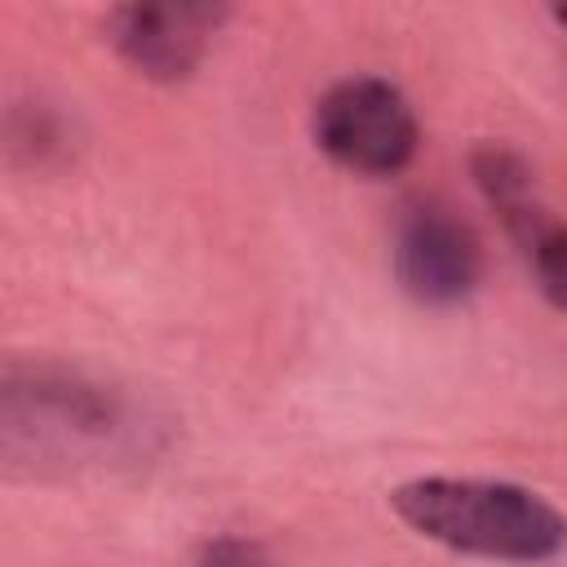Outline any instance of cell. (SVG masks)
<instances>
[{"label": "cell", "instance_id": "cell-1", "mask_svg": "<svg viewBox=\"0 0 567 567\" xmlns=\"http://www.w3.org/2000/svg\"><path fill=\"white\" fill-rule=\"evenodd\" d=\"M390 505L416 536L470 558L545 563L567 545V518L540 492L505 478L430 474L399 483Z\"/></svg>", "mask_w": 567, "mask_h": 567}, {"label": "cell", "instance_id": "cell-2", "mask_svg": "<svg viewBox=\"0 0 567 567\" xmlns=\"http://www.w3.org/2000/svg\"><path fill=\"white\" fill-rule=\"evenodd\" d=\"M315 142L332 164L359 177H390L412 164L421 128L408 97L390 80L350 75L319 97Z\"/></svg>", "mask_w": 567, "mask_h": 567}, {"label": "cell", "instance_id": "cell-3", "mask_svg": "<svg viewBox=\"0 0 567 567\" xmlns=\"http://www.w3.org/2000/svg\"><path fill=\"white\" fill-rule=\"evenodd\" d=\"M394 270L399 284L421 306H456L474 292L483 252L474 230L443 204H412L399 221L394 239Z\"/></svg>", "mask_w": 567, "mask_h": 567}, {"label": "cell", "instance_id": "cell-4", "mask_svg": "<svg viewBox=\"0 0 567 567\" xmlns=\"http://www.w3.org/2000/svg\"><path fill=\"white\" fill-rule=\"evenodd\" d=\"M226 9L221 4H120L106 13V35L115 44V53L146 80L173 84L186 80L208 40L217 35Z\"/></svg>", "mask_w": 567, "mask_h": 567}, {"label": "cell", "instance_id": "cell-5", "mask_svg": "<svg viewBox=\"0 0 567 567\" xmlns=\"http://www.w3.org/2000/svg\"><path fill=\"white\" fill-rule=\"evenodd\" d=\"M505 230L514 235L536 288L545 292L549 306L567 310V221H558L540 199L536 190H523L505 204H496Z\"/></svg>", "mask_w": 567, "mask_h": 567}, {"label": "cell", "instance_id": "cell-6", "mask_svg": "<svg viewBox=\"0 0 567 567\" xmlns=\"http://www.w3.org/2000/svg\"><path fill=\"white\" fill-rule=\"evenodd\" d=\"M195 567H270V558L261 554V545H252L244 536H217L199 549Z\"/></svg>", "mask_w": 567, "mask_h": 567}, {"label": "cell", "instance_id": "cell-7", "mask_svg": "<svg viewBox=\"0 0 567 567\" xmlns=\"http://www.w3.org/2000/svg\"><path fill=\"white\" fill-rule=\"evenodd\" d=\"M554 18H558V22L567 27V4H558V9H554Z\"/></svg>", "mask_w": 567, "mask_h": 567}]
</instances>
